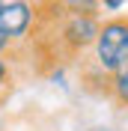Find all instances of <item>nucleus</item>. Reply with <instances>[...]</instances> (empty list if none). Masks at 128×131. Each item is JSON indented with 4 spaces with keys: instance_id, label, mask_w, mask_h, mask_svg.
Masks as SVG:
<instances>
[{
    "instance_id": "nucleus-1",
    "label": "nucleus",
    "mask_w": 128,
    "mask_h": 131,
    "mask_svg": "<svg viewBox=\"0 0 128 131\" xmlns=\"http://www.w3.org/2000/svg\"><path fill=\"white\" fill-rule=\"evenodd\" d=\"M87 69H95L101 74H113L128 63V15H110L101 21L98 39L87 57H80Z\"/></svg>"
},
{
    "instance_id": "nucleus-2",
    "label": "nucleus",
    "mask_w": 128,
    "mask_h": 131,
    "mask_svg": "<svg viewBox=\"0 0 128 131\" xmlns=\"http://www.w3.org/2000/svg\"><path fill=\"white\" fill-rule=\"evenodd\" d=\"M36 21H39V3L33 0H3L0 3V30L18 45H27L33 39Z\"/></svg>"
},
{
    "instance_id": "nucleus-3",
    "label": "nucleus",
    "mask_w": 128,
    "mask_h": 131,
    "mask_svg": "<svg viewBox=\"0 0 128 131\" xmlns=\"http://www.w3.org/2000/svg\"><path fill=\"white\" fill-rule=\"evenodd\" d=\"M107 101L119 110H128V63L122 66L119 72L110 74V83H107Z\"/></svg>"
},
{
    "instance_id": "nucleus-4",
    "label": "nucleus",
    "mask_w": 128,
    "mask_h": 131,
    "mask_svg": "<svg viewBox=\"0 0 128 131\" xmlns=\"http://www.w3.org/2000/svg\"><path fill=\"white\" fill-rule=\"evenodd\" d=\"M69 15H95L101 18V0H57Z\"/></svg>"
},
{
    "instance_id": "nucleus-5",
    "label": "nucleus",
    "mask_w": 128,
    "mask_h": 131,
    "mask_svg": "<svg viewBox=\"0 0 128 131\" xmlns=\"http://www.w3.org/2000/svg\"><path fill=\"white\" fill-rule=\"evenodd\" d=\"M12 90H15V66L6 57H0V107L9 101Z\"/></svg>"
},
{
    "instance_id": "nucleus-6",
    "label": "nucleus",
    "mask_w": 128,
    "mask_h": 131,
    "mask_svg": "<svg viewBox=\"0 0 128 131\" xmlns=\"http://www.w3.org/2000/svg\"><path fill=\"white\" fill-rule=\"evenodd\" d=\"M18 48H21V45H18V42H12V39H9V36H6V33H3V30H0V57H12V54H15V51ZM9 63H12V60H9Z\"/></svg>"
},
{
    "instance_id": "nucleus-7",
    "label": "nucleus",
    "mask_w": 128,
    "mask_h": 131,
    "mask_svg": "<svg viewBox=\"0 0 128 131\" xmlns=\"http://www.w3.org/2000/svg\"><path fill=\"white\" fill-rule=\"evenodd\" d=\"M128 0H101V12H119Z\"/></svg>"
},
{
    "instance_id": "nucleus-8",
    "label": "nucleus",
    "mask_w": 128,
    "mask_h": 131,
    "mask_svg": "<svg viewBox=\"0 0 128 131\" xmlns=\"http://www.w3.org/2000/svg\"><path fill=\"white\" fill-rule=\"evenodd\" d=\"M0 3H3V0H0Z\"/></svg>"
}]
</instances>
